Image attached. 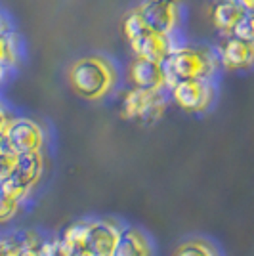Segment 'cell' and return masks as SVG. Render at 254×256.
<instances>
[{"instance_id":"obj_19","label":"cell","mask_w":254,"mask_h":256,"mask_svg":"<svg viewBox=\"0 0 254 256\" xmlns=\"http://www.w3.org/2000/svg\"><path fill=\"white\" fill-rule=\"evenodd\" d=\"M235 36H239L243 40H248V42H254V12H246L244 14V18L237 25V29H235Z\"/></svg>"},{"instance_id":"obj_3","label":"cell","mask_w":254,"mask_h":256,"mask_svg":"<svg viewBox=\"0 0 254 256\" xmlns=\"http://www.w3.org/2000/svg\"><path fill=\"white\" fill-rule=\"evenodd\" d=\"M168 104V92H151L128 86L120 94V117L142 124H155L164 117Z\"/></svg>"},{"instance_id":"obj_12","label":"cell","mask_w":254,"mask_h":256,"mask_svg":"<svg viewBox=\"0 0 254 256\" xmlns=\"http://www.w3.org/2000/svg\"><path fill=\"white\" fill-rule=\"evenodd\" d=\"M23 60V40L16 27L6 20L0 27V65H2V78L8 80L10 73H16Z\"/></svg>"},{"instance_id":"obj_11","label":"cell","mask_w":254,"mask_h":256,"mask_svg":"<svg viewBox=\"0 0 254 256\" xmlns=\"http://www.w3.org/2000/svg\"><path fill=\"white\" fill-rule=\"evenodd\" d=\"M126 224L111 216L92 218V230H90V248L94 256H115L118 241L122 237Z\"/></svg>"},{"instance_id":"obj_9","label":"cell","mask_w":254,"mask_h":256,"mask_svg":"<svg viewBox=\"0 0 254 256\" xmlns=\"http://www.w3.org/2000/svg\"><path fill=\"white\" fill-rule=\"evenodd\" d=\"M126 82L132 88H142L151 92H168L164 65L146 58H132L128 62Z\"/></svg>"},{"instance_id":"obj_7","label":"cell","mask_w":254,"mask_h":256,"mask_svg":"<svg viewBox=\"0 0 254 256\" xmlns=\"http://www.w3.org/2000/svg\"><path fill=\"white\" fill-rule=\"evenodd\" d=\"M46 142H48V136H46L44 124L27 115H18L10 130L0 136V146L8 148L18 155L44 153Z\"/></svg>"},{"instance_id":"obj_10","label":"cell","mask_w":254,"mask_h":256,"mask_svg":"<svg viewBox=\"0 0 254 256\" xmlns=\"http://www.w3.org/2000/svg\"><path fill=\"white\" fill-rule=\"evenodd\" d=\"M182 44H186L184 34H164V32L149 31L144 34L140 40L130 44V52L134 54V58H146L151 62H159L164 64L168 60V56L176 48H180Z\"/></svg>"},{"instance_id":"obj_4","label":"cell","mask_w":254,"mask_h":256,"mask_svg":"<svg viewBox=\"0 0 254 256\" xmlns=\"http://www.w3.org/2000/svg\"><path fill=\"white\" fill-rule=\"evenodd\" d=\"M46 174V155L32 153L20 155L16 170L6 180H0V192L4 195H14L31 203L32 195L38 192Z\"/></svg>"},{"instance_id":"obj_1","label":"cell","mask_w":254,"mask_h":256,"mask_svg":"<svg viewBox=\"0 0 254 256\" xmlns=\"http://www.w3.org/2000/svg\"><path fill=\"white\" fill-rule=\"evenodd\" d=\"M67 84L86 102H102L116 92L120 84V69L109 56L86 54L69 64Z\"/></svg>"},{"instance_id":"obj_6","label":"cell","mask_w":254,"mask_h":256,"mask_svg":"<svg viewBox=\"0 0 254 256\" xmlns=\"http://www.w3.org/2000/svg\"><path fill=\"white\" fill-rule=\"evenodd\" d=\"M136 8L151 31L182 34L186 20L184 0H140Z\"/></svg>"},{"instance_id":"obj_16","label":"cell","mask_w":254,"mask_h":256,"mask_svg":"<svg viewBox=\"0 0 254 256\" xmlns=\"http://www.w3.org/2000/svg\"><path fill=\"white\" fill-rule=\"evenodd\" d=\"M170 256H222V252L214 241L206 239V237L193 235V237L180 241L174 246Z\"/></svg>"},{"instance_id":"obj_18","label":"cell","mask_w":254,"mask_h":256,"mask_svg":"<svg viewBox=\"0 0 254 256\" xmlns=\"http://www.w3.org/2000/svg\"><path fill=\"white\" fill-rule=\"evenodd\" d=\"M0 256H23V235H4L2 246H0Z\"/></svg>"},{"instance_id":"obj_13","label":"cell","mask_w":254,"mask_h":256,"mask_svg":"<svg viewBox=\"0 0 254 256\" xmlns=\"http://www.w3.org/2000/svg\"><path fill=\"white\" fill-rule=\"evenodd\" d=\"M244 14L246 10L237 0H214L208 8V20L220 36H232Z\"/></svg>"},{"instance_id":"obj_20","label":"cell","mask_w":254,"mask_h":256,"mask_svg":"<svg viewBox=\"0 0 254 256\" xmlns=\"http://www.w3.org/2000/svg\"><path fill=\"white\" fill-rule=\"evenodd\" d=\"M246 12H254V0H237Z\"/></svg>"},{"instance_id":"obj_5","label":"cell","mask_w":254,"mask_h":256,"mask_svg":"<svg viewBox=\"0 0 254 256\" xmlns=\"http://www.w3.org/2000/svg\"><path fill=\"white\" fill-rule=\"evenodd\" d=\"M170 102L190 115L208 113L218 100L216 80H182L168 88Z\"/></svg>"},{"instance_id":"obj_17","label":"cell","mask_w":254,"mask_h":256,"mask_svg":"<svg viewBox=\"0 0 254 256\" xmlns=\"http://www.w3.org/2000/svg\"><path fill=\"white\" fill-rule=\"evenodd\" d=\"M120 29H122V36H124L128 46L140 40L144 34H148L151 31L146 25V22H144V18H142V14L138 12L136 6H132L130 10L124 12V16L120 20Z\"/></svg>"},{"instance_id":"obj_2","label":"cell","mask_w":254,"mask_h":256,"mask_svg":"<svg viewBox=\"0 0 254 256\" xmlns=\"http://www.w3.org/2000/svg\"><path fill=\"white\" fill-rule=\"evenodd\" d=\"M162 65L168 88L182 80H216L222 71L214 46L206 44H182Z\"/></svg>"},{"instance_id":"obj_8","label":"cell","mask_w":254,"mask_h":256,"mask_svg":"<svg viewBox=\"0 0 254 256\" xmlns=\"http://www.w3.org/2000/svg\"><path fill=\"white\" fill-rule=\"evenodd\" d=\"M214 52L224 71H250L254 69V42L239 36H220L214 44Z\"/></svg>"},{"instance_id":"obj_15","label":"cell","mask_w":254,"mask_h":256,"mask_svg":"<svg viewBox=\"0 0 254 256\" xmlns=\"http://www.w3.org/2000/svg\"><path fill=\"white\" fill-rule=\"evenodd\" d=\"M90 230H92V218H80L64 228L62 241L67 246L71 256H94L90 248Z\"/></svg>"},{"instance_id":"obj_14","label":"cell","mask_w":254,"mask_h":256,"mask_svg":"<svg viewBox=\"0 0 254 256\" xmlns=\"http://www.w3.org/2000/svg\"><path fill=\"white\" fill-rule=\"evenodd\" d=\"M115 256H155V243L146 230L126 224Z\"/></svg>"}]
</instances>
